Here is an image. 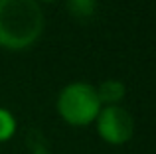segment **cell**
Masks as SVG:
<instances>
[{"label": "cell", "instance_id": "3957f363", "mask_svg": "<svg viewBox=\"0 0 156 154\" xmlns=\"http://www.w3.org/2000/svg\"><path fill=\"white\" fill-rule=\"evenodd\" d=\"M97 131L101 138L109 144H125L133 138L134 119L126 109L119 105H109L97 115Z\"/></svg>", "mask_w": 156, "mask_h": 154}, {"label": "cell", "instance_id": "7a4b0ae2", "mask_svg": "<svg viewBox=\"0 0 156 154\" xmlns=\"http://www.w3.org/2000/svg\"><path fill=\"white\" fill-rule=\"evenodd\" d=\"M101 109L103 107L97 97V89L85 81L65 85L57 97V113L73 127H85L93 123Z\"/></svg>", "mask_w": 156, "mask_h": 154}, {"label": "cell", "instance_id": "ba28073f", "mask_svg": "<svg viewBox=\"0 0 156 154\" xmlns=\"http://www.w3.org/2000/svg\"><path fill=\"white\" fill-rule=\"evenodd\" d=\"M36 2H53V0H36Z\"/></svg>", "mask_w": 156, "mask_h": 154}, {"label": "cell", "instance_id": "52a82bcc", "mask_svg": "<svg viewBox=\"0 0 156 154\" xmlns=\"http://www.w3.org/2000/svg\"><path fill=\"white\" fill-rule=\"evenodd\" d=\"M69 10L77 18H87L95 12V0H69Z\"/></svg>", "mask_w": 156, "mask_h": 154}, {"label": "cell", "instance_id": "6da1fadb", "mask_svg": "<svg viewBox=\"0 0 156 154\" xmlns=\"http://www.w3.org/2000/svg\"><path fill=\"white\" fill-rule=\"evenodd\" d=\"M46 18L36 0H0V46L20 51L44 34Z\"/></svg>", "mask_w": 156, "mask_h": 154}, {"label": "cell", "instance_id": "277c9868", "mask_svg": "<svg viewBox=\"0 0 156 154\" xmlns=\"http://www.w3.org/2000/svg\"><path fill=\"white\" fill-rule=\"evenodd\" d=\"M95 89H97V97H99L101 105L107 103V107L109 105H117L125 97V85L119 79H107Z\"/></svg>", "mask_w": 156, "mask_h": 154}, {"label": "cell", "instance_id": "5b68a950", "mask_svg": "<svg viewBox=\"0 0 156 154\" xmlns=\"http://www.w3.org/2000/svg\"><path fill=\"white\" fill-rule=\"evenodd\" d=\"M26 144H28V148H30L32 154H50V144H48L46 136L40 131H36V128L28 132Z\"/></svg>", "mask_w": 156, "mask_h": 154}, {"label": "cell", "instance_id": "8992f818", "mask_svg": "<svg viewBox=\"0 0 156 154\" xmlns=\"http://www.w3.org/2000/svg\"><path fill=\"white\" fill-rule=\"evenodd\" d=\"M14 132H16V121L12 113L6 109H0V142L8 140Z\"/></svg>", "mask_w": 156, "mask_h": 154}]
</instances>
